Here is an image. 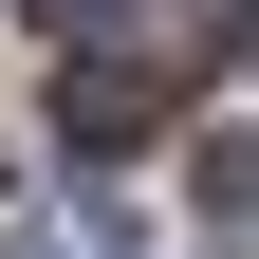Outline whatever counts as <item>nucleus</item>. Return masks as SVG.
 <instances>
[{
  "instance_id": "f257e3e1",
  "label": "nucleus",
  "mask_w": 259,
  "mask_h": 259,
  "mask_svg": "<svg viewBox=\"0 0 259 259\" xmlns=\"http://www.w3.org/2000/svg\"><path fill=\"white\" fill-rule=\"evenodd\" d=\"M56 130H74V148H148V130H167V56H148V37L56 56Z\"/></svg>"
},
{
  "instance_id": "20e7f679",
  "label": "nucleus",
  "mask_w": 259,
  "mask_h": 259,
  "mask_svg": "<svg viewBox=\"0 0 259 259\" xmlns=\"http://www.w3.org/2000/svg\"><path fill=\"white\" fill-rule=\"evenodd\" d=\"M241 56H259V0H241Z\"/></svg>"
},
{
  "instance_id": "39448f33",
  "label": "nucleus",
  "mask_w": 259,
  "mask_h": 259,
  "mask_svg": "<svg viewBox=\"0 0 259 259\" xmlns=\"http://www.w3.org/2000/svg\"><path fill=\"white\" fill-rule=\"evenodd\" d=\"M19 259H56V241H19Z\"/></svg>"
},
{
  "instance_id": "f03ea898",
  "label": "nucleus",
  "mask_w": 259,
  "mask_h": 259,
  "mask_svg": "<svg viewBox=\"0 0 259 259\" xmlns=\"http://www.w3.org/2000/svg\"><path fill=\"white\" fill-rule=\"evenodd\" d=\"M185 185H204L222 241H259V130H204V167H185Z\"/></svg>"
},
{
  "instance_id": "7ed1b4c3",
  "label": "nucleus",
  "mask_w": 259,
  "mask_h": 259,
  "mask_svg": "<svg viewBox=\"0 0 259 259\" xmlns=\"http://www.w3.org/2000/svg\"><path fill=\"white\" fill-rule=\"evenodd\" d=\"M56 19V56H111V37H148V0H37Z\"/></svg>"
}]
</instances>
